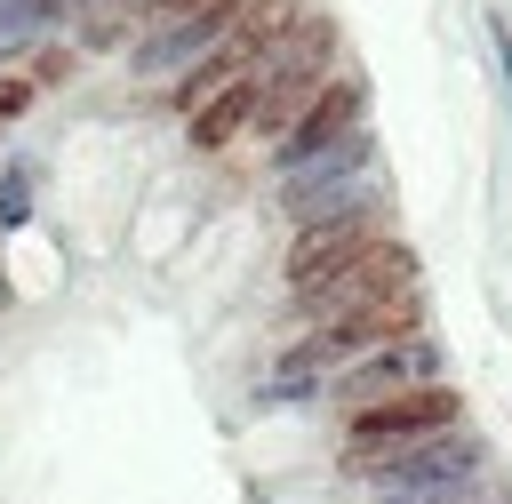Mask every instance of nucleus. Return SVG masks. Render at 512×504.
<instances>
[{
	"mask_svg": "<svg viewBox=\"0 0 512 504\" xmlns=\"http://www.w3.org/2000/svg\"><path fill=\"white\" fill-rule=\"evenodd\" d=\"M248 128H256V72L184 112V144H192V152H224V144H240Z\"/></svg>",
	"mask_w": 512,
	"mask_h": 504,
	"instance_id": "8",
	"label": "nucleus"
},
{
	"mask_svg": "<svg viewBox=\"0 0 512 504\" xmlns=\"http://www.w3.org/2000/svg\"><path fill=\"white\" fill-rule=\"evenodd\" d=\"M456 424H464V392L440 376V384H416V392H392V400H376V408L336 416V456L408 448V440H432V432H456Z\"/></svg>",
	"mask_w": 512,
	"mask_h": 504,
	"instance_id": "4",
	"label": "nucleus"
},
{
	"mask_svg": "<svg viewBox=\"0 0 512 504\" xmlns=\"http://www.w3.org/2000/svg\"><path fill=\"white\" fill-rule=\"evenodd\" d=\"M440 376H448L440 344H432V336H400V344H384V352H368V360L336 368V376L320 384V408L352 416V408H376V400H392V392H416V384H440Z\"/></svg>",
	"mask_w": 512,
	"mask_h": 504,
	"instance_id": "5",
	"label": "nucleus"
},
{
	"mask_svg": "<svg viewBox=\"0 0 512 504\" xmlns=\"http://www.w3.org/2000/svg\"><path fill=\"white\" fill-rule=\"evenodd\" d=\"M32 104H40V80H32V64L0 72V128H16V120H24Z\"/></svg>",
	"mask_w": 512,
	"mask_h": 504,
	"instance_id": "10",
	"label": "nucleus"
},
{
	"mask_svg": "<svg viewBox=\"0 0 512 504\" xmlns=\"http://www.w3.org/2000/svg\"><path fill=\"white\" fill-rule=\"evenodd\" d=\"M488 48H496V64H504V96H512V16H496V8H488Z\"/></svg>",
	"mask_w": 512,
	"mask_h": 504,
	"instance_id": "11",
	"label": "nucleus"
},
{
	"mask_svg": "<svg viewBox=\"0 0 512 504\" xmlns=\"http://www.w3.org/2000/svg\"><path fill=\"white\" fill-rule=\"evenodd\" d=\"M248 8H256V0H208L200 16H184V24H160V32L128 40V80H184L192 64H208V56L248 24Z\"/></svg>",
	"mask_w": 512,
	"mask_h": 504,
	"instance_id": "6",
	"label": "nucleus"
},
{
	"mask_svg": "<svg viewBox=\"0 0 512 504\" xmlns=\"http://www.w3.org/2000/svg\"><path fill=\"white\" fill-rule=\"evenodd\" d=\"M360 128H368V80H360V72H336V80L272 136V176L296 168V160H312V152H328V144H344V136H360Z\"/></svg>",
	"mask_w": 512,
	"mask_h": 504,
	"instance_id": "7",
	"label": "nucleus"
},
{
	"mask_svg": "<svg viewBox=\"0 0 512 504\" xmlns=\"http://www.w3.org/2000/svg\"><path fill=\"white\" fill-rule=\"evenodd\" d=\"M416 248L408 240H392V232H376L368 248H352V256H336V264H320L304 288H288V304H296V320L304 328H320V320H344V312H368V304H392V296H408L416 288Z\"/></svg>",
	"mask_w": 512,
	"mask_h": 504,
	"instance_id": "2",
	"label": "nucleus"
},
{
	"mask_svg": "<svg viewBox=\"0 0 512 504\" xmlns=\"http://www.w3.org/2000/svg\"><path fill=\"white\" fill-rule=\"evenodd\" d=\"M360 504H480V488H456V496H360Z\"/></svg>",
	"mask_w": 512,
	"mask_h": 504,
	"instance_id": "12",
	"label": "nucleus"
},
{
	"mask_svg": "<svg viewBox=\"0 0 512 504\" xmlns=\"http://www.w3.org/2000/svg\"><path fill=\"white\" fill-rule=\"evenodd\" d=\"M32 192H40V184H32V168H24V160H8V168H0V240L32 224Z\"/></svg>",
	"mask_w": 512,
	"mask_h": 504,
	"instance_id": "9",
	"label": "nucleus"
},
{
	"mask_svg": "<svg viewBox=\"0 0 512 504\" xmlns=\"http://www.w3.org/2000/svg\"><path fill=\"white\" fill-rule=\"evenodd\" d=\"M344 480L360 496H456V488H480L488 480V440L472 424L456 432H432V440H408V448H376V456H336Z\"/></svg>",
	"mask_w": 512,
	"mask_h": 504,
	"instance_id": "1",
	"label": "nucleus"
},
{
	"mask_svg": "<svg viewBox=\"0 0 512 504\" xmlns=\"http://www.w3.org/2000/svg\"><path fill=\"white\" fill-rule=\"evenodd\" d=\"M328 80H336V32L328 16H296L256 64V136H280Z\"/></svg>",
	"mask_w": 512,
	"mask_h": 504,
	"instance_id": "3",
	"label": "nucleus"
}]
</instances>
